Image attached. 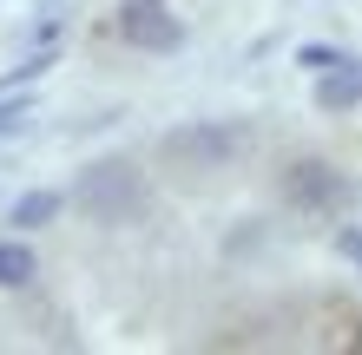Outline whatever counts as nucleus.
<instances>
[{
	"label": "nucleus",
	"instance_id": "obj_1",
	"mask_svg": "<svg viewBox=\"0 0 362 355\" xmlns=\"http://www.w3.org/2000/svg\"><path fill=\"white\" fill-rule=\"evenodd\" d=\"M79 204H86V217H93V224H132V217H145L152 191H145L139 164H125V158H99L93 172L79 178Z\"/></svg>",
	"mask_w": 362,
	"mask_h": 355
},
{
	"label": "nucleus",
	"instance_id": "obj_2",
	"mask_svg": "<svg viewBox=\"0 0 362 355\" xmlns=\"http://www.w3.org/2000/svg\"><path fill=\"white\" fill-rule=\"evenodd\" d=\"M238 152H250V132H244V125H218V119L185 125V132L165 138V158H172V164H191V172H224Z\"/></svg>",
	"mask_w": 362,
	"mask_h": 355
},
{
	"label": "nucleus",
	"instance_id": "obj_3",
	"mask_svg": "<svg viewBox=\"0 0 362 355\" xmlns=\"http://www.w3.org/2000/svg\"><path fill=\"white\" fill-rule=\"evenodd\" d=\"M119 33L132 40V47L145 53H172L185 27H178V13H165V0H125V13H119Z\"/></svg>",
	"mask_w": 362,
	"mask_h": 355
},
{
	"label": "nucleus",
	"instance_id": "obj_4",
	"mask_svg": "<svg viewBox=\"0 0 362 355\" xmlns=\"http://www.w3.org/2000/svg\"><path fill=\"white\" fill-rule=\"evenodd\" d=\"M284 191H290L296 204H336V198H343V178H336L323 158H303V164H290Z\"/></svg>",
	"mask_w": 362,
	"mask_h": 355
},
{
	"label": "nucleus",
	"instance_id": "obj_5",
	"mask_svg": "<svg viewBox=\"0 0 362 355\" xmlns=\"http://www.w3.org/2000/svg\"><path fill=\"white\" fill-rule=\"evenodd\" d=\"M20 283H33V250L20 237H7L0 243V289H20Z\"/></svg>",
	"mask_w": 362,
	"mask_h": 355
},
{
	"label": "nucleus",
	"instance_id": "obj_6",
	"mask_svg": "<svg viewBox=\"0 0 362 355\" xmlns=\"http://www.w3.org/2000/svg\"><path fill=\"white\" fill-rule=\"evenodd\" d=\"M356 99H362V66H356V73H329L323 86H316V106H329V112L356 106Z\"/></svg>",
	"mask_w": 362,
	"mask_h": 355
},
{
	"label": "nucleus",
	"instance_id": "obj_7",
	"mask_svg": "<svg viewBox=\"0 0 362 355\" xmlns=\"http://www.w3.org/2000/svg\"><path fill=\"white\" fill-rule=\"evenodd\" d=\"M53 217H59V191H27V198L13 204V224H20V231H40V224H53Z\"/></svg>",
	"mask_w": 362,
	"mask_h": 355
},
{
	"label": "nucleus",
	"instance_id": "obj_8",
	"mask_svg": "<svg viewBox=\"0 0 362 355\" xmlns=\"http://www.w3.org/2000/svg\"><path fill=\"white\" fill-rule=\"evenodd\" d=\"M303 66H316V73H329V66H343L336 53H323V47H303Z\"/></svg>",
	"mask_w": 362,
	"mask_h": 355
},
{
	"label": "nucleus",
	"instance_id": "obj_9",
	"mask_svg": "<svg viewBox=\"0 0 362 355\" xmlns=\"http://www.w3.org/2000/svg\"><path fill=\"white\" fill-rule=\"evenodd\" d=\"M20 125V106H0V132H13Z\"/></svg>",
	"mask_w": 362,
	"mask_h": 355
}]
</instances>
